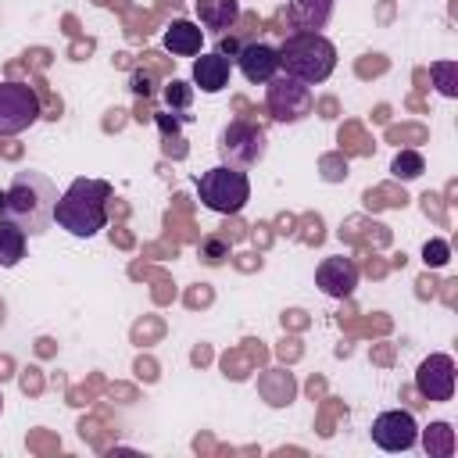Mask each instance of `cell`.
<instances>
[{"instance_id":"obj_11","label":"cell","mask_w":458,"mask_h":458,"mask_svg":"<svg viewBox=\"0 0 458 458\" xmlns=\"http://www.w3.org/2000/svg\"><path fill=\"white\" fill-rule=\"evenodd\" d=\"M236 64H240V72H243L247 82L265 86L268 79L279 75V50H276L272 43H265V39H250V43L240 47Z\"/></svg>"},{"instance_id":"obj_24","label":"cell","mask_w":458,"mask_h":458,"mask_svg":"<svg viewBox=\"0 0 458 458\" xmlns=\"http://www.w3.org/2000/svg\"><path fill=\"white\" fill-rule=\"evenodd\" d=\"M182 122H186V114H175V111H172V118H168V114H157V125H161L165 136H175Z\"/></svg>"},{"instance_id":"obj_22","label":"cell","mask_w":458,"mask_h":458,"mask_svg":"<svg viewBox=\"0 0 458 458\" xmlns=\"http://www.w3.org/2000/svg\"><path fill=\"white\" fill-rule=\"evenodd\" d=\"M200 258H204L208 265H222V261L229 258V240H222V236H204V240H200Z\"/></svg>"},{"instance_id":"obj_28","label":"cell","mask_w":458,"mask_h":458,"mask_svg":"<svg viewBox=\"0 0 458 458\" xmlns=\"http://www.w3.org/2000/svg\"><path fill=\"white\" fill-rule=\"evenodd\" d=\"M0 411H4V394H0Z\"/></svg>"},{"instance_id":"obj_15","label":"cell","mask_w":458,"mask_h":458,"mask_svg":"<svg viewBox=\"0 0 458 458\" xmlns=\"http://www.w3.org/2000/svg\"><path fill=\"white\" fill-rule=\"evenodd\" d=\"M258 394H261V401L268 408H286L297 397V379L286 369H265L258 376Z\"/></svg>"},{"instance_id":"obj_16","label":"cell","mask_w":458,"mask_h":458,"mask_svg":"<svg viewBox=\"0 0 458 458\" xmlns=\"http://www.w3.org/2000/svg\"><path fill=\"white\" fill-rule=\"evenodd\" d=\"M193 11H197V21L211 32H225L240 21V0H197Z\"/></svg>"},{"instance_id":"obj_19","label":"cell","mask_w":458,"mask_h":458,"mask_svg":"<svg viewBox=\"0 0 458 458\" xmlns=\"http://www.w3.org/2000/svg\"><path fill=\"white\" fill-rule=\"evenodd\" d=\"M429 75L440 97H458V61H433Z\"/></svg>"},{"instance_id":"obj_25","label":"cell","mask_w":458,"mask_h":458,"mask_svg":"<svg viewBox=\"0 0 458 458\" xmlns=\"http://www.w3.org/2000/svg\"><path fill=\"white\" fill-rule=\"evenodd\" d=\"M150 89H154V86H150V75H147V72H136V75H132V93L147 97Z\"/></svg>"},{"instance_id":"obj_14","label":"cell","mask_w":458,"mask_h":458,"mask_svg":"<svg viewBox=\"0 0 458 458\" xmlns=\"http://www.w3.org/2000/svg\"><path fill=\"white\" fill-rule=\"evenodd\" d=\"M161 43H165V50L175 54V57H197L200 47H204V29L193 25V21H186V18H175V21L165 29Z\"/></svg>"},{"instance_id":"obj_6","label":"cell","mask_w":458,"mask_h":458,"mask_svg":"<svg viewBox=\"0 0 458 458\" xmlns=\"http://www.w3.org/2000/svg\"><path fill=\"white\" fill-rule=\"evenodd\" d=\"M265 107L276 122H304L315 107V97H311V86L293 79V75H276L265 82Z\"/></svg>"},{"instance_id":"obj_2","label":"cell","mask_w":458,"mask_h":458,"mask_svg":"<svg viewBox=\"0 0 458 458\" xmlns=\"http://www.w3.org/2000/svg\"><path fill=\"white\" fill-rule=\"evenodd\" d=\"M111 182L104 179H72V186L57 197V208H54V222L79 236V240H89L97 236L104 225H107V200H111Z\"/></svg>"},{"instance_id":"obj_27","label":"cell","mask_w":458,"mask_h":458,"mask_svg":"<svg viewBox=\"0 0 458 458\" xmlns=\"http://www.w3.org/2000/svg\"><path fill=\"white\" fill-rule=\"evenodd\" d=\"M0 215H4V190H0Z\"/></svg>"},{"instance_id":"obj_21","label":"cell","mask_w":458,"mask_h":458,"mask_svg":"<svg viewBox=\"0 0 458 458\" xmlns=\"http://www.w3.org/2000/svg\"><path fill=\"white\" fill-rule=\"evenodd\" d=\"M165 104H168L172 111H190V104H193V86L182 82V79H172V82L165 86Z\"/></svg>"},{"instance_id":"obj_20","label":"cell","mask_w":458,"mask_h":458,"mask_svg":"<svg viewBox=\"0 0 458 458\" xmlns=\"http://www.w3.org/2000/svg\"><path fill=\"white\" fill-rule=\"evenodd\" d=\"M426 172V157L419 150H397L390 161V175L394 179H419Z\"/></svg>"},{"instance_id":"obj_18","label":"cell","mask_w":458,"mask_h":458,"mask_svg":"<svg viewBox=\"0 0 458 458\" xmlns=\"http://www.w3.org/2000/svg\"><path fill=\"white\" fill-rule=\"evenodd\" d=\"M419 440H422L429 458H451L454 454V429H451V422H429L426 429H419Z\"/></svg>"},{"instance_id":"obj_10","label":"cell","mask_w":458,"mask_h":458,"mask_svg":"<svg viewBox=\"0 0 458 458\" xmlns=\"http://www.w3.org/2000/svg\"><path fill=\"white\" fill-rule=\"evenodd\" d=\"M315 286L333 297V301H344L358 290V265L354 258H344V254H333V258H322L318 268H315Z\"/></svg>"},{"instance_id":"obj_4","label":"cell","mask_w":458,"mask_h":458,"mask_svg":"<svg viewBox=\"0 0 458 458\" xmlns=\"http://www.w3.org/2000/svg\"><path fill=\"white\" fill-rule=\"evenodd\" d=\"M197 197L208 211H218V215H240L250 200V179L243 168H233V165H215L208 172H200L197 179Z\"/></svg>"},{"instance_id":"obj_1","label":"cell","mask_w":458,"mask_h":458,"mask_svg":"<svg viewBox=\"0 0 458 458\" xmlns=\"http://www.w3.org/2000/svg\"><path fill=\"white\" fill-rule=\"evenodd\" d=\"M57 186L43 172H14L7 190H4V218L25 229V236H43L54 225V208H57Z\"/></svg>"},{"instance_id":"obj_7","label":"cell","mask_w":458,"mask_h":458,"mask_svg":"<svg viewBox=\"0 0 458 458\" xmlns=\"http://www.w3.org/2000/svg\"><path fill=\"white\" fill-rule=\"evenodd\" d=\"M39 118V97L29 82H0V136H18Z\"/></svg>"},{"instance_id":"obj_17","label":"cell","mask_w":458,"mask_h":458,"mask_svg":"<svg viewBox=\"0 0 458 458\" xmlns=\"http://www.w3.org/2000/svg\"><path fill=\"white\" fill-rule=\"evenodd\" d=\"M25 243H29L25 229L0 215V265H4V268H14V265L25 258Z\"/></svg>"},{"instance_id":"obj_26","label":"cell","mask_w":458,"mask_h":458,"mask_svg":"<svg viewBox=\"0 0 458 458\" xmlns=\"http://www.w3.org/2000/svg\"><path fill=\"white\" fill-rule=\"evenodd\" d=\"M240 47H243V43H236V39H222V43H218V54H229V61H233V57L240 54Z\"/></svg>"},{"instance_id":"obj_23","label":"cell","mask_w":458,"mask_h":458,"mask_svg":"<svg viewBox=\"0 0 458 458\" xmlns=\"http://www.w3.org/2000/svg\"><path fill=\"white\" fill-rule=\"evenodd\" d=\"M447 258H451L447 240H426V243H422V261H426L429 268H444Z\"/></svg>"},{"instance_id":"obj_13","label":"cell","mask_w":458,"mask_h":458,"mask_svg":"<svg viewBox=\"0 0 458 458\" xmlns=\"http://www.w3.org/2000/svg\"><path fill=\"white\" fill-rule=\"evenodd\" d=\"M193 86L200 93H222L229 86V57L225 54H200L193 61Z\"/></svg>"},{"instance_id":"obj_5","label":"cell","mask_w":458,"mask_h":458,"mask_svg":"<svg viewBox=\"0 0 458 458\" xmlns=\"http://www.w3.org/2000/svg\"><path fill=\"white\" fill-rule=\"evenodd\" d=\"M268 150V136L258 122H247V118H233L222 132H218V154H222V165H233V168H250L265 157Z\"/></svg>"},{"instance_id":"obj_9","label":"cell","mask_w":458,"mask_h":458,"mask_svg":"<svg viewBox=\"0 0 458 458\" xmlns=\"http://www.w3.org/2000/svg\"><path fill=\"white\" fill-rule=\"evenodd\" d=\"M372 444L383 447V451H408L419 444V422L411 411L404 408H390V411H379L372 419Z\"/></svg>"},{"instance_id":"obj_3","label":"cell","mask_w":458,"mask_h":458,"mask_svg":"<svg viewBox=\"0 0 458 458\" xmlns=\"http://www.w3.org/2000/svg\"><path fill=\"white\" fill-rule=\"evenodd\" d=\"M276 50H279V72L308 86H318L336 72V47L322 32H290Z\"/></svg>"},{"instance_id":"obj_8","label":"cell","mask_w":458,"mask_h":458,"mask_svg":"<svg viewBox=\"0 0 458 458\" xmlns=\"http://www.w3.org/2000/svg\"><path fill=\"white\" fill-rule=\"evenodd\" d=\"M454 383H458V369L451 354H429L419 361L415 369V390L426 401H451L454 397Z\"/></svg>"},{"instance_id":"obj_12","label":"cell","mask_w":458,"mask_h":458,"mask_svg":"<svg viewBox=\"0 0 458 458\" xmlns=\"http://www.w3.org/2000/svg\"><path fill=\"white\" fill-rule=\"evenodd\" d=\"M336 0H286V21L293 32H322L333 18Z\"/></svg>"}]
</instances>
